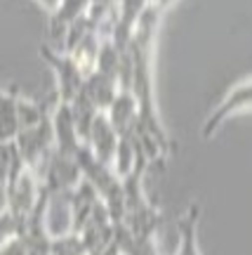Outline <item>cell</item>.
Instances as JSON below:
<instances>
[{"instance_id":"6da1fadb","label":"cell","mask_w":252,"mask_h":255,"mask_svg":"<svg viewBox=\"0 0 252 255\" xmlns=\"http://www.w3.org/2000/svg\"><path fill=\"white\" fill-rule=\"evenodd\" d=\"M40 55L45 59L52 71L57 73V90H59V102L71 104L73 97L81 92L85 73L78 69V64L73 62L71 55H66L62 50H54L52 45H40Z\"/></svg>"},{"instance_id":"7a4b0ae2","label":"cell","mask_w":252,"mask_h":255,"mask_svg":"<svg viewBox=\"0 0 252 255\" xmlns=\"http://www.w3.org/2000/svg\"><path fill=\"white\" fill-rule=\"evenodd\" d=\"M245 109H252V78L245 83H238L236 88L229 90L224 100L217 104V109L210 114V119L203 123V130L200 135L203 137H212L215 130L222 126V121L229 119L231 114H238V111H245Z\"/></svg>"},{"instance_id":"3957f363","label":"cell","mask_w":252,"mask_h":255,"mask_svg":"<svg viewBox=\"0 0 252 255\" xmlns=\"http://www.w3.org/2000/svg\"><path fill=\"white\" fill-rule=\"evenodd\" d=\"M17 97L12 90L0 85V144L14 142L19 132V114H17Z\"/></svg>"},{"instance_id":"277c9868","label":"cell","mask_w":252,"mask_h":255,"mask_svg":"<svg viewBox=\"0 0 252 255\" xmlns=\"http://www.w3.org/2000/svg\"><path fill=\"white\" fill-rule=\"evenodd\" d=\"M36 2L40 5V7H45L47 12H54V9H57V5H59L62 0H36Z\"/></svg>"}]
</instances>
